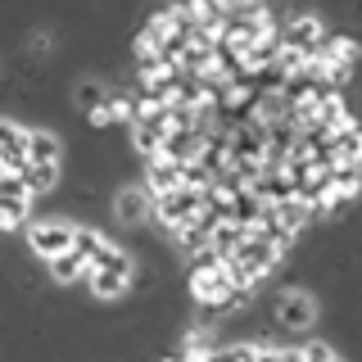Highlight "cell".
<instances>
[{
	"mask_svg": "<svg viewBox=\"0 0 362 362\" xmlns=\"http://www.w3.org/2000/svg\"><path fill=\"white\" fill-rule=\"evenodd\" d=\"M28 181H23L18 173H0V199H28Z\"/></svg>",
	"mask_w": 362,
	"mask_h": 362,
	"instance_id": "20",
	"label": "cell"
},
{
	"mask_svg": "<svg viewBox=\"0 0 362 362\" xmlns=\"http://www.w3.org/2000/svg\"><path fill=\"white\" fill-rule=\"evenodd\" d=\"M181 186V163H173V158H150V190H154V199L158 195H168V190H177Z\"/></svg>",
	"mask_w": 362,
	"mask_h": 362,
	"instance_id": "9",
	"label": "cell"
},
{
	"mask_svg": "<svg viewBox=\"0 0 362 362\" xmlns=\"http://www.w3.org/2000/svg\"><path fill=\"white\" fill-rule=\"evenodd\" d=\"M18 177L28 181V190L37 195V190H50V186H54V177H59V163H28Z\"/></svg>",
	"mask_w": 362,
	"mask_h": 362,
	"instance_id": "14",
	"label": "cell"
},
{
	"mask_svg": "<svg viewBox=\"0 0 362 362\" xmlns=\"http://www.w3.org/2000/svg\"><path fill=\"white\" fill-rule=\"evenodd\" d=\"M181 362H186V358H181Z\"/></svg>",
	"mask_w": 362,
	"mask_h": 362,
	"instance_id": "28",
	"label": "cell"
},
{
	"mask_svg": "<svg viewBox=\"0 0 362 362\" xmlns=\"http://www.w3.org/2000/svg\"><path fill=\"white\" fill-rule=\"evenodd\" d=\"M276 37H281V50H308V45L322 37V23H317L313 14H299V18H290Z\"/></svg>",
	"mask_w": 362,
	"mask_h": 362,
	"instance_id": "4",
	"label": "cell"
},
{
	"mask_svg": "<svg viewBox=\"0 0 362 362\" xmlns=\"http://www.w3.org/2000/svg\"><path fill=\"white\" fill-rule=\"evenodd\" d=\"M28 218V199H0V226H23Z\"/></svg>",
	"mask_w": 362,
	"mask_h": 362,
	"instance_id": "21",
	"label": "cell"
},
{
	"mask_svg": "<svg viewBox=\"0 0 362 362\" xmlns=\"http://www.w3.org/2000/svg\"><path fill=\"white\" fill-rule=\"evenodd\" d=\"M136 150H141L145 158H158V154H163V136H158V132H145V127H136Z\"/></svg>",
	"mask_w": 362,
	"mask_h": 362,
	"instance_id": "22",
	"label": "cell"
},
{
	"mask_svg": "<svg viewBox=\"0 0 362 362\" xmlns=\"http://www.w3.org/2000/svg\"><path fill=\"white\" fill-rule=\"evenodd\" d=\"M344 122H349V113H344V100H339V95H335V100H326V105H322V127L335 136L339 127H344Z\"/></svg>",
	"mask_w": 362,
	"mask_h": 362,
	"instance_id": "19",
	"label": "cell"
},
{
	"mask_svg": "<svg viewBox=\"0 0 362 362\" xmlns=\"http://www.w3.org/2000/svg\"><path fill=\"white\" fill-rule=\"evenodd\" d=\"M199 154H204L199 132H168L163 136V158H173V163H195Z\"/></svg>",
	"mask_w": 362,
	"mask_h": 362,
	"instance_id": "5",
	"label": "cell"
},
{
	"mask_svg": "<svg viewBox=\"0 0 362 362\" xmlns=\"http://www.w3.org/2000/svg\"><path fill=\"white\" fill-rule=\"evenodd\" d=\"M28 240H32V249H37V254L54 258V254H64V249H73V226L45 222V226H32V231H28Z\"/></svg>",
	"mask_w": 362,
	"mask_h": 362,
	"instance_id": "3",
	"label": "cell"
},
{
	"mask_svg": "<svg viewBox=\"0 0 362 362\" xmlns=\"http://www.w3.org/2000/svg\"><path fill=\"white\" fill-rule=\"evenodd\" d=\"M86 276H90V290H95L100 299H113V294H122V290H127V276H113V272L86 267Z\"/></svg>",
	"mask_w": 362,
	"mask_h": 362,
	"instance_id": "16",
	"label": "cell"
},
{
	"mask_svg": "<svg viewBox=\"0 0 362 362\" xmlns=\"http://www.w3.org/2000/svg\"><path fill=\"white\" fill-rule=\"evenodd\" d=\"M303 362H339V358L326 344H308V349H303Z\"/></svg>",
	"mask_w": 362,
	"mask_h": 362,
	"instance_id": "25",
	"label": "cell"
},
{
	"mask_svg": "<svg viewBox=\"0 0 362 362\" xmlns=\"http://www.w3.org/2000/svg\"><path fill=\"white\" fill-rule=\"evenodd\" d=\"M90 267H100V272H113V276H127V281H132V258L122 254L118 245H105L95 258H90Z\"/></svg>",
	"mask_w": 362,
	"mask_h": 362,
	"instance_id": "12",
	"label": "cell"
},
{
	"mask_svg": "<svg viewBox=\"0 0 362 362\" xmlns=\"http://www.w3.org/2000/svg\"><path fill=\"white\" fill-rule=\"evenodd\" d=\"M276 317H281V326H286V331H303V326H313L317 308H313L308 294H286V299H281V308H276Z\"/></svg>",
	"mask_w": 362,
	"mask_h": 362,
	"instance_id": "6",
	"label": "cell"
},
{
	"mask_svg": "<svg viewBox=\"0 0 362 362\" xmlns=\"http://www.w3.org/2000/svg\"><path fill=\"white\" fill-rule=\"evenodd\" d=\"M50 272H54V281H77V276H86V258L73 254V249H64V254L50 258Z\"/></svg>",
	"mask_w": 362,
	"mask_h": 362,
	"instance_id": "13",
	"label": "cell"
},
{
	"mask_svg": "<svg viewBox=\"0 0 362 362\" xmlns=\"http://www.w3.org/2000/svg\"><path fill=\"white\" fill-rule=\"evenodd\" d=\"M105 245H109V240H105L100 231H90V226H73V254H82L86 267H90V258H95Z\"/></svg>",
	"mask_w": 362,
	"mask_h": 362,
	"instance_id": "15",
	"label": "cell"
},
{
	"mask_svg": "<svg viewBox=\"0 0 362 362\" xmlns=\"http://www.w3.org/2000/svg\"><path fill=\"white\" fill-rule=\"evenodd\" d=\"M77 105H82V109H100V105H105V90H100L95 82L77 86Z\"/></svg>",
	"mask_w": 362,
	"mask_h": 362,
	"instance_id": "24",
	"label": "cell"
},
{
	"mask_svg": "<svg viewBox=\"0 0 362 362\" xmlns=\"http://www.w3.org/2000/svg\"><path fill=\"white\" fill-rule=\"evenodd\" d=\"M331 141H335V163H362V127L358 122H344Z\"/></svg>",
	"mask_w": 362,
	"mask_h": 362,
	"instance_id": "8",
	"label": "cell"
},
{
	"mask_svg": "<svg viewBox=\"0 0 362 362\" xmlns=\"http://www.w3.org/2000/svg\"><path fill=\"white\" fill-rule=\"evenodd\" d=\"M199 213H204V190H195V186H177V190H168V195L154 199V222L158 226H186V222H195Z\"/></svg>",
	"mask_w": 362,
	"mask_h": 362,
	"instance_id": "1",
	"label": "cell"
},
{
	"mask_svg": "<svg viewBox=\"0 0 362 362\" xmlns=\"http://www.w3.org/2000/svg\"><path fill=\"white\" fill-rule=\"evenodd\" d=\"M322 64H335V68H354L358 64V45L349 37H331V45H326V59Z\"/></svg>",
	"mask_w": 362,
	"mask_h": 362,
	"instance_id": "17",
	"label": "cell"
},
{
	"mask_svg": "<svg viewBox=\"0 0 362 362\" xmlns=\"http://www.w3.org/2000/svg\"><path fill=\"white\" fill-rule=\"evenodd\" d=\"M245 235H249L245 226H235V222H218V231H213V254H218L222 263H226V258H231L235 249H240Z\"/></svg>",
	"mask_w": 362,
	"mask_h": 362,
	"instance_id": "10",
	"label": "cell"
},
{
	"mask_svg": "<svg viewBox=\"0 0 362 362\" xmlns=\"http://www.w3.org/2000/svg\"><path fill=\"white\" fill-rule=\"evenodd\" d=\"M358 186H362V163H358Z\"/></svg>",
	"mask_w": 362,
	"mask_h": 362,
	"instance_id": "27",
	"label": "cell"
},
{
	"mask_svg": "<svg viewBox=\"0 0 362 362\" xmlns=\"http://www.w3.org/2000/svg\"><path fill=\"white\" fill-rule=\"evenodd\" d=\"M231 258H235V263H240V267L249 272V276H254V281H258V276H267V272H272V267H276V258H281V249H276V245H272V240H267V235H258V231H249V235H245V240H240V249H235V254H231Z\"/></svg>",
	"mask_w": 362,
	"mask_h": 362,
	"instance_id": "2",
	"label": "cell"
},
{
	"mask_svg": "<svg viewBox=\"0 0 362 362\" xmlns=\"http://www.w3.org/2000/svg\"><path fill=\"white\" fill-rule=\"evenodd\" d=\"M258 218H263V199L254 195V186H240L231 195V222L249 231V226H258Z\"/></svg>",
	"mask_w": 362,
	"mask_h": 362,
	"instance_id": "7",
	"label": "cell"
},
{
	"mask_svg": "<svg viewBox=\"0 0 362 362\" xmlns=\"http://www.w3.org/2000/svg\"><path fill=\"white\" fill-rule=\"evenodd\" d=\"M213 358H218V362H254V344H231V349H218Z\"/></svg>",
	"mask_w": 362,
	"mask_h": 362,
	"instance_id": "23",
	"label": "cell"
},
{
	"mask_svg": "<svg viewBox=\"0 0 362 362\" xmlns=\"http://www.w3.org/2000/svg\"><path fill=\"white\" fill-rule=\"evenodd\" d=\"M145 209H150L145 190H122V195H118V218H122V222H141Z\"/></svg>",
	"mask_w": 362,
	"mask_h": 362,
	"instance_id": "18",
	"label": "cell"
},
{
	"mask_svg": "<svg viewBox=\"0 0 362 362\" xmlns=\"http://www.w3.org/2000/svg\"><path fill=\"white\" fill-rule=\"evenodd\" d=\"M28 158L32 163H59V141L50 132H28Z\"/></svg>",
	"mask_w": 362,
	"mask_h": 362,
	"instance_id": "11",
	"label": "cell"
},
{
	"mask_svg": "<svg viewBox=\"0 0 362 362\" xmlns=\"http://www.w3.org/2000/svg\"><path fill=\"white\" fill-rule=\"evenodd\" d=\"M281 362H303V349H281Z\"/></svg>",
	"mask_w": 362,
	"mask_h": 362,
	"instance_id": "26",
	"label": "cell"
}]
</instances>
